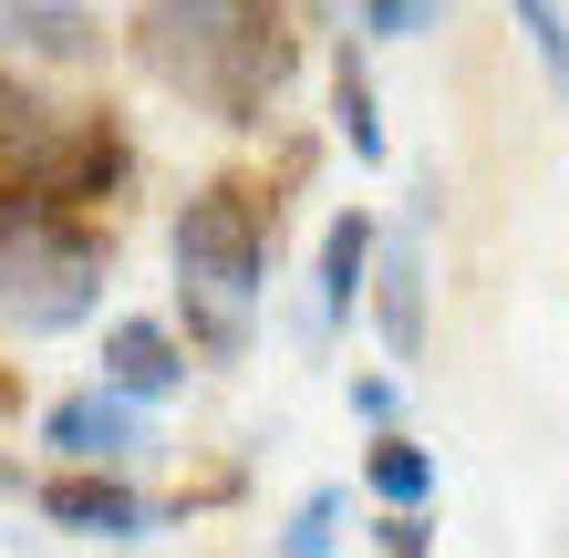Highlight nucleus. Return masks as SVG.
<instances>
[{"instance_id": "obj_1", "label": "nucleus", "mask_w": 569, "mask_h": 558, "mask_svg": "<svg viewBox=\"0 0 569 558\" xmlns=\"http://www.w3.org/2000/svg\"><path fill=\"white\" fill-rule=\"evenodd\" d=\"M124 42L156 93H177L218 135H259L311 62V11L300 0H136Z\"/></svg>"}, {"instance_id": "obj_2", "label": "nucleus", "mask_w": 569, "mask_h": 558, "mask_svg": "<svg viewBox=\"0 0 569 558\" xmlns=\"http://www.w3.org/2000/svg\"><path fill=\"white\" fill-rule=\"evenodd\" d=\"M166 280H177V332L197 363H249L280 290V186L208 176L166 217Z\"/></svg>"}, {"instance_id": "obj_3", "label": "nucleus", "mask_w": 569, "mask_h": 558, "mask_svg": "<svg viewBox=\"0 0 569 558\" xmlns=\"http://www.w3.org/2000/svg\"><path fill=\"white\" fill-rule=\"evenodd\" d=\"M136 176V145L104 104H62L0 62V207H104Z\"/></svg>"}, {"instance_id": "obj_4", "label": "nucleus", "mask_w": 569, "mask_h": 558, "mask_svg": "<svg viewBox=\"0 0 569 558\" xmlns=\"http://www.w3.org/2000/svg\"><path fill=\"white\" fill-rule=\"evenodd\" d=\"M104 280H114V239L83 207H0V321L21 342L83 332L104 311Z\"/></svg>"}, {"instance_id": "obj_5", "label": "nucleus", "mask_w": 569, "mask_h": 558, "mask_svg": "<svg viewBox=\"0 0 569 558\" xmlns=\"http://www.w3.org/2000/svg\"><path fill=\"white\" fill-rule=\"evenodd\" d=\"M362 321H373V342L393 352V373H425V352H435V239H425V196L383 217Z\"/></svg>"}, {"instance_id": "obj_6", "label": "nucleus", "mask_w": 569, "mask_h": 558, "mask_svg": "<svg viewBox=\"0 0 569 558\" xmlns=\"http://www.w3.org/2000/svg\"><path fill=\"white\" fill-rule=\"evenodd\" d=\"M156 445H166L156 404H136V393H114V383H83V393H52V404H42V455H52V466L136 476Z\"/></svg>"}, {"instance_id": "obj_7", "label": "nucleus", "mask_w": 569, "mask_h": 558, "mask_svg": "<svg viewBox=\"0 0 569 558\" xmlns=\"http://www.w3.org/2000/svg\"><path fill=\"white\" fill-rule=\"evenodd\" d=\"M373 248H383V207H331L321 248H311V290H300V342L331 352L362 321V290H373Z\"/></svg>"}, {"instance_id": "obj_8", "label": "nucleus", "mask_w": 569, "mask_h": 558, "mask_svg": "<svg viewBox=\"0 0 569 558\" xmlns=\"http://www.w3.org/2000/svg\"><path fill=\"white\" fill-rule=\"evenodd\" d=\"M31 507H42L52 528H73V538H156V528L187 517V507H166L156 486L104 476V466H52L42 486H31Z\"/></svg>"}, {"instance_id": "obj_9", "label": "nucleus", "mask_w": 569, "mask_h": 558, "mask_svg": "<svg viewBox=\"0 0 569 558\" xmlns=\"http://www.w3.org/2000/svg\"><path fill=\"white\" fill-rule=\"evenodd\" d=\"M0 62L83 73V62H104V11L93 0H0Z\"/></svg>"}, {"instance_id": "obj_10", "label": "nucleus", "mask_w": 569, "mask_h": 558, "mask_svg": "<svg viewBox=\"0 0 569 558\" xmlns=\"http://www.w3.org/2000/svg\"><path fill=\"white\" fill-rule=\"evenodd\" d=\"M93 383H114V393H136V404H177L187 393V332L166 311H114L104 321V352H93Z\"/></svg>"}, {"instance_id": "obj_11", "label": "nucleus", "mask_w": 569, "mask_h": 558, "mask_svg": "<svg viewBox=\"0 0 569 558\" xmlns=\"http://www.w3.org/2000/svg\"><path fill=\"white\" fill-rule=\"evenodd\" d=\"M321 93H331V135L352 145V166H383L393 135H383V93H373V62H362V31L321 52Z\"/></svg>"}, {"instance_id": "obj_12", "label": "nucleus", "mask_w": 569, "mask_h": 558, "mask_svg": "<svg viewBox=\"0 0 569 558\" xmlns=\"http://www.w3.org/2000/svg\"><path fill=\"white\" fill-rule=\"evenodd\" d=\"M362 497H373V507H435V445L405 435V424L373 435V445H362Z\"/></svg>"}, {"instance_id": "obj_13", "label": "nucleus", "mask_w": 569, "mask_h": 558, "mask_svg": "<svg viewBox=\"0 0 569 558\" xmlns=\"http://www.w3.org/2000/svg\"><path fill=\"white\" fill-rule=\"evenodd\" d=\"M342 517H352V486H311V497L280 517V558H331L342 548Z\"/></svg>"}, {"instance_id": "obj_14", "label": "nucleus", "mask_w": 569, "mask_h": 558, "mask_svg": "<svg viewBox=\"0 0 569 558\" xmlns=\"http://www.w3.org/2000/svg\"><path fill=\"white\" fill-rule=\"evenodd\" d=\"M518 11V42H528V62H539V83L559 93V114H569V11L559 0H508Z\"/></svg>"}, {"instance_id": "obj_15", "label": "nucleus", "mask_w": 569, "mask_h": 558, "mask_svg": "<svg viewBox=\"0 0 569 558\" xmlns=\"http://www.w3.org/2000/svg\"><path fill=\"white\" fill-rule=\"evenodd\" d=\"M362 42H425L435 21H446V0H352Z\"/></svg>"}, {"instance_id": "obj_16", "label": "nucleus", "mask_w": 569, "mask_h": 558, "mask_svg": "<svg viewBox=\"0 0 569 558\" xmlns=\"http://www.w3.org/2000/svg\"><path fill=\"white\" fill-rule=\"evenodd\" d=\"M373 558H435V507H373Z\"/></svg>"}, {"instance_id": "obj_17", "label": "nucleus", "mask_w": 569, "mask_h": 558, "mask_svg": "<svg viewBox=\"0 0 569 558\" xmlns=\"http://www.w3.org/2000/svg\"><path fill=\"white\" fill-rule=\"evenodd\" d=\"M342 404H352V424L393 435V424H405V373H352V383H342Z\"/></svg>"}, {"instance_id": "obj_18", "label": "nucleus", "mask_w": 569, "mask_h": 558, "mask_svg": "<svg viewBox=\"0 0 569 558\" xmlns=\"http://www.w3.org/2000/svg\"><path fill=\"white\" fill-rule=\"evenodd\" d=\"M0 486H21V466H0Z\"/></svg>"}]
</instances>
